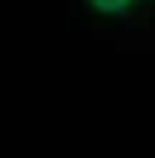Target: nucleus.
<instances>
[{
  "mask_svg": "<svg viewBox=\"0 0 155 158\" xmlns=\"http://www.w3.org/2000/svg\"><path fill=\"white\" fill-rule=\"evenodd\" d=\"M86 12H92L104 20H121L129 17L132 12H138L144 6V0H80Z\"/></svg>",
  "mask_w": 155,
  "mask_h": 158,
  "instance_id": "nucleus-1",
  "label": "nucleus"
}]
</instances>
